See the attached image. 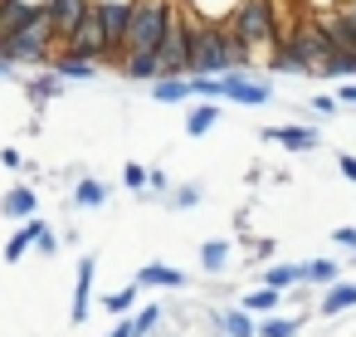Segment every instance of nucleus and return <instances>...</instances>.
Masks as SVG:
<instances>
[{
  "instance_id": "nucleus-32",
  "label": "nucleus",
  "mask_w": 356,
  "mask_h": 337,
  "mask_svg": "<svg viewBox=\"0 0 356 337\" xmlns=\"http://www.w3.org/2000/svg\"><path fill=\"white\" fill-rule=\"evenodd\" d=\"M337 171H341L346 181H356V157H351V152H341V157H337Z\"/></svg>"
},
{
  "instance_id": "nucleus-23",
  "label": "nucleus",
  "mask_w": 356,
  "mask_h": 337,
  "mask_svg": "<svg viewBox=\"0 0 356 337\" xmlns=\"http://www.w3.org/2000/svg\"><path fill=\"white\" fill-rule=\"evenodd\" d=\"M298 332H302V318H273L268 313L259 322V337H298Z\"/></svg>"
},
{
  "instance_id": "nucleus-9",
  "label": "nucleus",
  "mask_w": 356,
  "mask_h": 337,
  "mask_svg": "<svg viewBox=\"0 0 356 337\" xmlns=\"http://www.w3.org/2000/svg\"><path fill=\"white\" fill-rule=\"evenodd\" d=\"M35 210H40V201H35L30 186H10L6 201H0V215H6V220H30Z\"/></svg>"
},
{
  "instance_id": "nucleus-2",
  "label": "nucleus",
  "mask_w": 356,
  "mask_h": 337,
  "mask_svg": "<svg viewBox=\"0 0 356 337\" xmlns=\"http://www.w3.org/2000/svg\"><path fill=\"white\" fill-rule=\"evenodd\" d=\"M166 25H171V0H132V20H127L122 54H156Z\"/></svg>"
},
{
  "instance_id": "nucleus-12",
  "label": "nucleus",
  "mask_w": 356,
  "mask_h": 337,
  "mask_svg": "<svg viewBox=\"0 0 356 337\" xmlns=\"http://www.w3.org/2000/svg\"><path fill=\"white\" fill-rule=\"evenodd\" d=\"M268 69H273V74H293V79H298V74H307V59H302V54H298L288 40H278V45H273V59H268Z\"/></svg>"
},
{
  "instance_id": "nucleus-37",
  "label": "nucleus",
  "mask_w": 356,
  "mask_h": 337,
  "mask_svg": "<svg viewBox=\"0 0 356 337\" xmlns=\"http://www.w3.org/2000/svg\"><path fill=\"white\" fill-rule=\"evenodd\" d=\"M351 264H356V249H351Z\"/></svg>"
},
{
  "instance_id": "nucleus-35",
  "label": "nucleus",
  "mask_w": 356,
  "mask_h": 337,
  "mask_svg": "<svg viewBox=\"0 0 356 337\" xmlns=\"http://www.w3.org/2000/svg\"><path fill=\"white\" fill-rule=\"evenodd\" d=\"M337 98H341V103H356V79H341V88H337Z\"/></svg>"
},
{
  "instance_id": "nucleus-30",
  "label": "nucleus",
  "mask_w": 356,
  "mask_h": 337,
  "mask_svg": "<svg viewBox=\"0 0 356 337\" xmlns=\"http://www.w3.org/2000/svg\"><path fill=\"white\" fill-rule=\"evenodd\" d=\"M332 240H337L341 249H356V225H337V230H332Z\"/></svg>"
},
{
  "instance_id": "nucleus-38",
  "label": "nucleus",
  "mask_w": 356,
  "mask_h": 337,
  "mask_svg": "<svg viewBox=\"0 0 356 337\" xmlns=\"http://www.w3.org/2000/svg\"><path fill=\"white\" fill-rule=\"evenodd\" d=\"M220 337H229V332H220Z\"/></svg>"
},
{
  "instance_id": "nucleus-13",
  "label": "nucleus",
  "mask_w": 356,
  "mask_h": 337,
  "mask_svg": "<svg viewBox=\"0 0 356 337\" xmlns=\"http://www.w3.org/2000/svg\"><path fill=\"white\" fill-rule=\"evenodd\" d=\"M220 113H225V108H220V98H205L200 108H191V118H186V132H191V137H205V132L220 123Z\"/></svg>"
},
{
  "instance_id": "nucleus-21",
  "label": "nucleus",
  "mask_w": 356,
  "mask_h": 337,
  "mask_svg": "<svg viewBox=\"0 0 356 337\" xmlns=\"http://www.w3.org/2000/svg\"><path fill=\"white\" fill-rule=\"evenodd\" d=\"M264 283L288 293L293 283H302V264H268V269H264Z\"/></svg>"
},
{
  "instance_id": "nucleus-14",
  "label": "nucleus",
  "mask_w": 356,
  "mask_h": 337,
  "mask_svg": "<svg viewBox=\"0 0 356 337\" xmlns=\"http://www.w3.org/2000/svg\"><path fill=\"white\" fill-rule=\"evenodd\" d=\"M93 269H98V259H83L79 264V288H74V322H83L88 318V293H93Z\"/></svg>"
},
{
  "instance_id": "nucleus-19",
  "label": "nucleus",
  "mask_w": 356,
  "mask_h": 337,
  "mask_svg": "<svg viewBox=\"0 0 356 337\" xmlns=\"http://www.w3.org/2000/svg\"><path fill=\"white\" fill-rule=\"evenodd\" d=\"M152 93H156V103H186V98H195V93H191V74H181V79H156Z\"/></svg>"
},
{
  "instance_id": "nucleus-27",
  "label": "nucleus",
  "mask_w": 356,
  "mask_h": 337,
  "mask_svg": "<svg viewBox=\"0 0 356 337\" xmlns=\"http://www.w3.org/2000/svg\"><path fill=\"white\" fill-rule=\"evenodd\" d=\"M156 322H161V308H156V303H147V308H142V313L132 318V327H137V337H147V332H152Z\"/></svg>"
},
{
  "instance_id": "nucleus-4",
  "label": "nucleus",
  "mask_w": 356,
  "mask_h": 337,
  "mask_svg": "<svg viewBox=\"0 0 356 337\" xmlns=\"http://www.w3.org/2000/svg\"><path fill=\"white\" fill-rule=\"evenodd\" d=\"M268 98H273V84H268V79H254L249 69H234V74H225V103L264 108Z\"/></svg>"
},
{
  "instance_id": "nucleus-3",
  "label": "nucleus",
  "mask_w": 356,
  "mask_h": 337,
  "mask_svg": "<svg viewBox=\"0 0 356 337\" xmlns=\"http://www.w3.org/2000/svg\"><path fill=\"white\" fill-rule=\"evenodd\" d=\"M64 49H74V54H88V59H108V35H103V20H98V0L88 6V15H83V20L69 30Z\"/></svg>"
},
{
  "instance_id": "nucleus-29",
  "label": "nucleus",
  "mask_w": 356,
  "mask_h": 337,
  "mask_svg": "<svg viewBox=\"0 0 356 337\" xmlns=\"http://www.w3.org/2000/svg\"><path fill=\"white\" fill-rule=\"evenodd\" d=\"M122 181H127L132 191H147V171H142L137 162H127V171H122Z\"/></svg>"
},
{
  "instance_id": "nucleus-26",
  "label": "nucleus",
  "mask_w": 356,
  "mask_h": 337,
  "mask_svg": "<svg viewBox=\"0 0 356 337\" xmlns=\"http://www.w3.org/2000/svg\"><path fill=\"white\" fill-rule=\"evenodd\" d=\"M132 303H137V283H132V288H118V293H108V298H103V308H108V313H127Z\"/></svg>"
},
{
  "instance_id": "nucleus-15",
  "label": "nucleus",
  "mask_w": 356,
  "mask_h": 337,
  "mask_svg": "<svg viewBox=\"0 0 356 337\" xmlns=\"http://www.w3.org/2000/svg\"><path fill=\"white\" fill-rule=\"evenodd\" d=\"M40 235H44V220H35V215H30V220H25V225L15 230V240L6 244V259H10V264H15V259H25V249H30V244H35Z\"/></svg>"
},
{
  "instance_id": "nucleus-17",
  "label": "nucleus",
  "mask_w": 356,
  "mask_h": 337,
  "mask_svg": "<svg viewBox=\"0 0 356 337\" xmlns=\"http://www.w3.org/2000/svg\"><path fill=\"white\" fill-rule=\"evenodd\" d=\"M278 303H283V288H268V283H264V288H254V293H244V298H239V308H249V313H254V318H268V313H273V308H278Z\"/></svg>"
},
{
  "instance_id": "nucleus-5",
  "label": "nucleus",
  "mask_w": 356,
  "mask_h": 337,
  "mask_svg": "<svg viewBox=\"0 0 356 337\" xmlns=\"http://www.w3.org/2000/svg\"><path fill=\"white\" fill-rule=\"evenodd\" d=\"M88 6H93V0H44V10H49V25H54V40H59V45H64L69 30L88 15Z\"/></svg>"
},
{
  "instance_id": "nucleus-34",
  "label": "nucleus",
  "mask_w": 356,
  "mask_h": 337,
  "mask_svg": "<svg viewBox=\"0 0 356 337\" xmlns=\"http://www.w3.org/2000/svg\"><path fill=\"white\" fill-rule=\"evenodd\" d=\"M0 162H6V166H10V171H20V166H25V157H20V152H15V147H6V152H0Z\"/></svg>"
},
{
  "instance_id": "nucleus-8",
  "label": "nucleus",
  "mask_w": 356,
  "mask_h": 337,
  "mask_svg": "<svg viewBox=\"0 0 356 337\" xmlns=\"http://www.w3.org/2000/svg\"><path fill=\"white\" fill-rule=\"evenodd\" d=\"M264 142H283L288 152H312L317 147V127H264Z\"/></svg>"
},
{
  "instance_id": "nucleus-11",
  "label": "nucleus",
  "mask_w": 356,
  "mask_h": 337,
  "mask_svg": "<svg viewBox=\"0 0 356 337\" xmlns=\"http://www.w3.org/2000/svg\"><path fill=\"white\" fill-rule=\"evenodd\" d=\"M137 288H186V274L181 269H166V264H147L137 274Z\"/></svg>"
},
{
  "instance_id": "nucleus-18",
  "label": "nucleus",
  "mask_w": 356,
  "mask_h": 337,
  "mask_svg": "<svg viewBox=\"0 0 356 337\" xmlns=\"http://www.w3.org/2000/svg\"><path fill=\"white\" fill-rule=\"evenodd\" d=\"M317 79H337V84H341V79H356V49H332Z\"/></svg>"
},
{
  "instance_id": "nucleus-28",
  "label": "nucleus",
  "mask_w": 356,
  "mask_h": 337,
  "mask_svg": "<svg viewBox=\"0 0 356 337\" xmlns=\"http://www.w3.org/2000/svg\"><path fill=\"white\" fill-rule=\"evenodd\" d=\"M166 201H171L176 210H191V205H200V186H181V191H171Z\"/></svg>"
},
{
  "instance_id": "nucleus-16",
  "label": "nucleus",
  "mask_w": 356,
  "mask_h": 337,
  "mask_svg": "<svg viewBox=\"0 0 356 337\" xmlns=\"http://www.w3.org/2000/svg\"><path fill=\"white\" fill-rule=\"evenodd\" d=\"M302 279H307L312 288H327V283L341 279V264H337V259H302Z\"/></svg>"
},
{
  "instance_id": "nucleus-25",
  "label": "nucleus",
  "mask_w": 356,
  "mask_h": 337,
  "mask_svg": "<svg viewBox=\"0 0 356 337\" xmlns=\"http://www.w3.org/2000/svg\"><path fill=\"white\" fill-rule=\"evenodd\" d=\"M337 108H341V98H332V93H317V98L307 103V113H312V118H322V123H327V118H337Z\"/></svg>"
},
{
  "instance_id": "nucleus-36",
  "label": "nucleus",
  "mask_w": 356,
  "mask_h": 337,
  "mask_svg": "<svg viewBox=\"0 0 356 337\" xmlns=\"http://www.w3.org/2000/svg\"><path fill=\"white\" fill-rule=\"evenodd\" d=\"M0 79H6V54H0Z\"/></svg>"
},
{
  "instance_id": "nucleus-20",
  "label": "nucleus",
  "mask_w": 356,
  "mask_h": 337,
  "mask_svg": "<svg viewBox=\"0 0 356 337\" xmlns=\"http://www.w3.org/2000/svg\"><path fill=\"white\" fill-rule=\"evenodd\" d=\"M225 264H229V240H205L200 244V269L205 274H225Z\"/></svg>"
},
{
  "instance_id": "nucleus-1",
  "label": "nucleus",
  "mask_w": 356,
  "mask_h": 337,
  "mask_svg": "<svg viewBox=\"0 0 356 337\" xmlns=\"http://www.w3.org/2000/svg\"><path fill=\"white\" fill-rule=\"evenodd\" d=\"M229 25H234V35H239L249 49H273V45L288 35L283 20H278V10H273V0H239L234 15H229Z\"/></svg>"
},
{
  "instance_id": "nucleus-33",
  "label": "nucleus",
  "mask_w": 356,
  "mask_h": 337,
  "mask_svg": "<svg viewBox=\"0 0 356 337\" xmlns=\"http://www.w3.org/2000/svg\"><path fill=\"white\" fill-rule=\"evenodd\" d=\"M35 249H40V254H59V240H54V235H49V230H44V235H40V240H35Z\"/></svg>"
},
{
  "instance_id": "nucleus-31",
  "label": "nucleus",
  "mask_w": 356,
  "mask_h": 337,
  "mask_svg": "<svg viewBox=\"0 0 356 337\" xmlns=\"http://www.w3.org/2000/svg\"><path fill=\"white\" fill-rule=\"evenodd\" d=\"M147 191L152 196H166V171H147Z\"/></svg>"
},
{
  "instance_id": "nucleus-10",
  "label": "nucleus",
  "mask_w": 356,
  "mask_h": 337,
  "mask_svg": "<svg viewBox=\"0 0 356 337\" xmlns=\"http://www.w3.org/2000/svg\"><path fill=\"white\" fill-rule=\"evenodd\" d=\"M215 327L229 332V337H259V322H254L249 308H225V313H215Z\"/></svg>"
},
{
  "instance_id": "nucleus-22",
  "label": "nucleus",
  "mask_w": 356,
  "mask_h": 337,
  "mask_svg": "<svg viewBox=\"0 0 356 337\" xmlns=\"http://www.w3.org/2000/svg\"><path fill=\"white\" fill-rule=\"evenodd\" d=\"M74 201H79L83 210H98V205H108V186L88 176V181H79V191H74Z\"/></svg>"
},
{
  "instance_id": "nucleus-24",
  "label": "nucleus",
  "mask_w": 356,
  "mask_h": 337,
  "mask_svg": "<svg viewBox=\"0 0 356 337\" xmlns=\"http://www.w3.org/2000/svg\"><path fill=\"white\" fill-rule=\"evenodd\" d=\"M59 84H64V79L49 69V74H40V79L30 84V98H35V103H44V98H54V93H59Z\"/></svg>"
},
{
  "instance_id": "nucleus-7",
  "label": "nucleus",
  "mask_w": 356,
  "mask_h": 337,
  "mask_svg": "<svg viewBox=\"0 0 356 337\" xmlns=\"http://www.w3.org/2000/svg\"><path fill=\"white\" fill-rule=\"evenodd\" d=\"M98 64H103V59H88V54H74V49H64V54H54V74H59L64 84H69V79H74V84H83V79H93V74H98Z\"/></svg>"
},
{
  "instance_id": "nucleus-6",
  "label": "nucleus",
  "mask_w": 356,
  "mask_h": 337,
  "mask_svg": "<svg viewBox=\"0 0 356 337\" xmlns=\"http://www.w3.org/2000/svg\"><path fill=\"white\" fill-rule=\"evenodd\" d=\"M351 308H356V279H337V283L322 288V303H317L322 318H341V313H351Z\"/></svg>"
}]
</instances>
